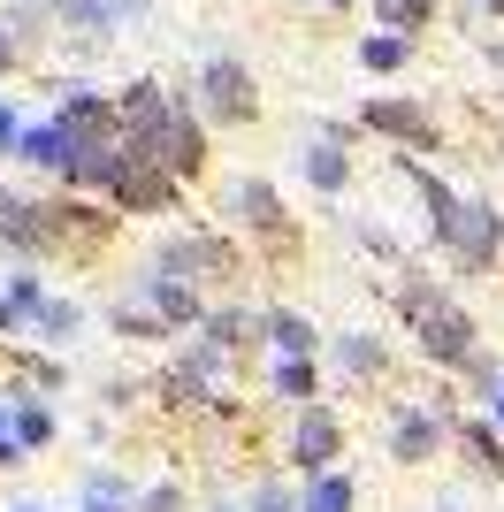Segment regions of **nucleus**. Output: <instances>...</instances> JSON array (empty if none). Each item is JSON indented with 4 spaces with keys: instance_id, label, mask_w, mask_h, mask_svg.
I'll return each instance as SVG.
<instances>
[{
    "instance_id": "f257e3e1",
    "label": "nucleus",
    "mask_w": 504,
    "mask_h": 512,
    "mask_svg": "<svg viewBox=\"0 0 504 512\" xmlns=\"http://www.w3.org/2000/svg\"><path fill=\"white\" fill-rule=\"evenodd\" d=\"M420 184H428V176H420ZM428 199H436L443 245H451L466 268H489V260H497V207H489V199H451L443 184H428Z\"/></svg>"
},
{
    "instance_id": "f03ea898",
    "label": "nucleus",
    "mask_w": 504,
    "mask_h": 512,
    "mask_svg": "<svg viewBox=\"0 0 504 512\" xmlns=\"http://www.w3.org/2000/svg\"><path fill=\"white\" fill-rule=\"evenodd\" d=\"M405 321L420 329V344H428L436 360H466V352H474V321L443 299V291H428V283H405Z\"/></svg>"
},
{
    "instance_id": "7ed1b4c3",
    "label": "nucleus",
    "mask_w": 504,
    "mask_h": 512,
    "mask_svg": "<svg viewBox=\"0 0 504 512\" xmlns=\"http://www.w3.org/2000/svg\"><path fill=\"white\" fill-rule=\"evenodd\" d=\"M199 92H207V115H222V123H245L252 115V77L237 62H207L199 69Z\"/></svg>"
},
{
    "instance_id": "20e7f679",
    "label": "nucleus",
    "mask_w": 504,
    "mask_h": 512,
    "mask_svg": "<svg viewBox=\"0 0 504 512\" xmlns=\"http://www.w3.org/2000/svg\"><path fill=\"white\" fill-rule=\"evenodd\" d=\"M291 459H298V467H329V459H336V421H329V413H306V421H298V436H291Z\"/></svg>"
},
{
    "instance_id": "39448f33",
    "label": "nucleus",
    "mask_w": 504,
    "mask_h": 512,
    "mask_svg": "<svg viewBox=\"0 0 504 512\" xmlns=\"http://www.w3.org/2000/svg\"><path fill=\"white\" fill-rule=\"evenodd\" d=\"M168 276H191V268H230V245H214V237H184V245H168L161 253Z\"/></svg>"
},
{
    "instance_id": "423d86ee",
    "label": "nucleus",
    "mask_w": 504,
    "mask_h": 512,
    "mask_svg": "<svg viewBox=\"0 0 504 512\" xmlns=\"http://www.w3.org/2000/svg\"><path fill=\"white\" fill-rule=\"evenodd\" d=\"M23 161H31V169H69V138H62V123L23 130Z\"/></svg>"
},
{
    "instance_id": "0eeeda50",
    "label": "nucleus",
    "mask_w": 504,
    "mask_h": 512,
    "mask_svg": "<svg viewBox=\"0 0 504 512\" xmlns=\"http://www.w3.org/2000/svg\"><path fill=\"white\" fill-rule=\"evenodd\" d=\"M367 123H375V130H398V138H413V146H436V130L420 123V107H390V100H382V107H367Z\"/></svg>"
},
{
    "instance_id": "6e6552de",
    "label": "nucleus",
    "mask_w": 504,
    "mask_h": 512,
    "mask_svg": "<svg viewBox=\"0 0 504 512\" xmlns=\"http://www.w3.org/2000/svg\"><path fill=\"white\" fill-rule=\"evenodd\" d=\"M390 451H398V459H428V451H436V421H428V413H405V421L390 428Z\"/></svg>"
},
{
    "instance_id": "1a4fd4ad",
    "label": "nucleus",
    "mask_w": 504,
    "mask_h": 512,
    "mask_svg": "<svg viewBox=\"0 0 504 512\" xmlns=\"http://www.w3.org/2000/svg\"><path fill=\"white\" fill-rule=\"evenodd\" d=\"M138 8H146V0H62V16H77V23H115V16H138Z\"/></svg>"
},
{
    "instance_id": "9d476101",
    "label": "nucleus",
    "mask_w": 504,
    "mask_h": 512,
    "mask_svg": "<svg viewBox=\"0 0 504 512\" xmlns=\"http://www.w3.org/2000/svg\"><path fill=\"white\" fill-rule=\"evenodd\" d=\"M268 337H275V352H291V360H298V352L314 344V329H306L298 314H268Z\"/></svg>"
},
{
    "instance_id": "9b49d317",
    "label": "nucleus",
    "mask_w": 504,
    "mask_h": 512,
    "mask_svg": "<svg viewBox=\"0 0 504 512\" xmlns=\"http://www.w3.org/2000/svg\"><path fill=\"white\" fill-rule=\"evenodd\" d=\"M237 207H245V222H260V230H275V222H283L268 184H237Z\"/></svg>"
},
{
    "instance_id": "f8f14e48",
    "label": "nucleus",
    "mask_w": 504,
    "mask_h": 512,
    "mask_svg": "<svg viewBox=\"0 0 504 512\" xmlns=\"http://www.w3.org/2000/svg\"><path fill=\"white\" fill-rule=\"evenodd\" d=\"M153 314H161V321H191L199 306H191L184 283H161V276H153Z\"/></svg>"
},
{
    "instance_id": "ddd939ff",
    "label": "nucleus",
    "mask_w": 504,
    "mask_h": 512,
    "mask_svg": "<svg viewBox=\"0 0 504 512\" xmlns=\"http://www.w3.org/2000/svg\"><path fill=\"white\" fill-rule=\"evenodd\" d=\"M306 176H314V192H336V184H344V153L314 146V153H306Z\"/></svg>"
},
{
    "instance_id": "4468645a",
    "label": "nucleus",
    "mask_w": 504,
    "mask_h": 512,
    "mask_svg": "<svg viewBox=\"0 0 504 512\" xmlns=\"http://www.w3.org/2000/svg\"><path fill=\"white\" fill-rule=\"evenodd\" d=\"M306 512H352V482L321 474V482H314V497H306Z\"/></svg>"
},
{
    "instance_id": "2eb2a0df",
    "label": "nucleus",
    "mask_w": 504,
    "mask_h": 512,
    "mask_svg": "<svg viewBox=\"0 0 504 512\" xmlns=\"http://www.w3.org/2000/svg\"><path fill=\"white\" fill-rule=\"evenodd\" d=\"M359 62H367V69H398L405 62V39H398V31H382V39L359 46Z\"/></svg>"
},
{
    "instance_id": "dca6fc26",
    "label": "nucleus",
    "mask_w": 504,
    "mask_h": 512,
    "mask_svg": "<svg viewBox=\"0 0 504 512\" xmlns=\"http://www.w3.org/2000/svg\"><path fill=\"white\" fill-rule=\"evenodd\" d=\"M275 390H283V398H306V390H314L306 360H283V367H275Z\"/></svg>"
},
{
    "instance_id": "f3484780",
    "label": "nucleus",
    "mask_w": 504,
    "mask_h": 512,
    "mask_svg": "<svg viewBox=\"0 0 504 512\" xmlns=\"http://www.w3.org/2000/svg\"><path fill=\"white\" fill-rule=\"evenodd\" d=\"M382 16L390 23H428V0H382Z\"/></svg>"
},
{
    "instance_id": "a211bd4d",
    "label": "nucleus",
    "mask_w": 504,
    "mask_h": 512,
    "mask_svg": "<svg viewBox=\"0 0 504 512\" xmlns=\"http://www.w3.org/2000/svg\"><path fill=\"white\" fill-rule=\"evenodd\" d=\"M16 436H23V444H46V436H54V421H46V413L31 406V413H23V421H16Z\"/></svg>"
},
{
    "instance_id": "6ab92c4d",
    "label": "nucleus",
    "mask_w": 504,
    "mask_h": 512,
    "mask_svg": "<svg viewBox=\"0 0 504 512\" xmlns=\"http://www.w3.org/2000/svg\"><path fill=\"white\" fill-rule=\"evenodd\" d=\"M344 360H352V367H359V375H367V367H375V360H382V352H375V344H367V337H352V344H344Z\"/></svg>"
},
{
    "instance_id": "aec40b11",
    "label": "nucleus",
    "mask_w": 504,
    "mask_h": 512,
    "mask_svg": "<svg viewBox=\"0 0 504 512\" xmlns=\"http://www.w3.org/2000/svg\"><path fill=\"white\" fill-rule=\"evenodd\" d=\"M252 512H306V505H291L283 490H260V505H252Z\"/></svg>"
},
{
    "instance_id": "412c9836",
    "label": "nucleus",
    "mask_w": 504,
    "mask_h": 512,
    "mask_svg": "<svg viewBox=\"0 0 504 512\" xmlns=\"http://www.w3.org/2000/svg\"><path fill=\"white\" fill-rule=\"evenodd\" d=\"M0 467H16V436H8V421H0Z\"/></svg>"
},
{
    "instance_id": "4be33fe9",
    "label": "nucleus",
    "mask_w": 504,
    "mask_h": 512,
    "mask_svg": "<svg viewBox=\"0 0 504 512\" xmlns=\"http://www.w3.org/2000/svg\"><path fill=\"white\" fill-rule=\"evenodd\" d=\"M146 512H176V490H153V497H146Z\"/></svg>"
},
{
    "instance_id": "5701e85b",
    "label": "nucleus",
    "mask_w": 504,
    "mask_h": 512,
    "mask_svg": "<svg viewBox=\"0 0 504 512\" xmlns=\"http://www.w3.org/2000/svg\"><path fill=\"white\" fill-rule=\"evenodd\" d=\"M0 146H16V115L8 107H0Z\"/></svg>"
},
{
    "instance_id": "b1692460",
    "label": "nucleus",
    "mask_w": 504,
    "mask_h": 512,
    "mask_svg": "<svg viewBox=\"0 0 504 512\" xmlns=\"http://www.w3.org/2000/svg\"><path fill=\"white\" fill-rule=\"evenodd\" d=\"M16 62V39H8V23H0V69Z\"/></svg>"
},
{
    "instance_id": "393cba45",
    "label": "nucleus",
    "mask_w": 504,
    "mask_h": 512,
    "mask_svg": "<svg viewBox=\"0 0 504 512\" xmlns=\"http://www.w3.org/2000/svg\"><path fill=\"white\" fill-rule=\"evenodd\" d=\"M497 421H504V383H497Z\"/></svg>"
},
{
    "instance_id": "a878e982",
    "label": "nucleus",
    "mask_w": 504,
    "mask_h": 512,
    "mask_svg": "<svg viewBox=\"0 0 504 512\" xmlns=\"http://www.w3.org/2000/svg\"><path fill=\"white\" fill-rule=\"evenodd\" d=\"M482 8H497V16H504V0H482Z\"/></svg>"
},
{
    "instance_id": "bb28decb",
    "label": "nucleus",
    "mask_w": 504,
    "mask_h": 512,
    "mask_svg": "<svg viewBox=\"0 0 504 512\" xmlns=\"http://www.w3.org/2000/svg\"><path fill=\"white\" fill-rule=\"evenodd\" d=\"M0 214H8V199H0Z\"/></svg>"
},
{
    "instance_id": "cd10ccee",
    "label": "nucleus",
    "mask_w": 504,
    "mask_h": 512,
    "mask_svg": "<svg viewBox=\"0 0 504 512\" xmlns=\"http://www.w3.org/2000/svg\"><path fill=\"white\" fill-rule=\"evenodd\" d=\"M92 512H107V505H92Z\"/></svg>"
}]
</instances>
